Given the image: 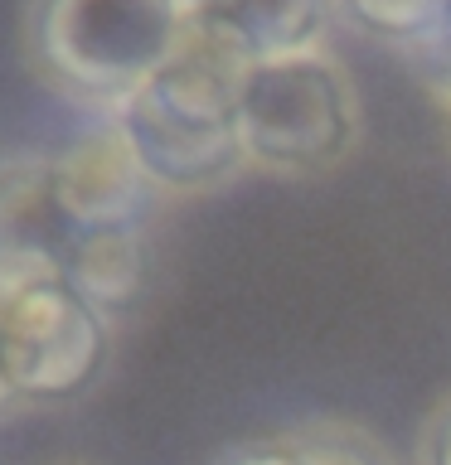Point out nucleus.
I'll return each mask as SVG.
<instances>
[{"instance_id": "f257e3e1", "label": "nucleus", "mask_w": 451, "mask_h": 465, "mask_svg": "<svg viewBox=\"0 0 451 465\" xmlns=\"http://www.w3.org/2000/svg\"><path fill=\"white\" fill-rule=\"evenodd\" d=\"M238 97L243 64L189 39L107 122L122 131L126 151L160 189V199H189L247 170Z\"/></svg>"}, {"instance_id": "f03ea898", "label": "nucleus", "mask_w": 451, "mask_h": 465, "mask_svg": "<svg viewBox=\"0 0 451 465\" xmlns=\"http://www.w3.org/2000/svg\"><path fill=\"white\" fill-rule=\"evenodd\" d=\"M189 39L185 0H25V58L35 78L107 116Z\"/></svg>"}, {"instance_id": "7ed1b4c3", "label": "nucleus", "mask_w": 451, "mask_h": 465, "mask_svg": "<svg viewBox=\"0 0 451 465\" xmlns=\"http://www.w3.org/2000/svg\"><path fill=\"white\" fill-rule=\"evenodd\" d=\"M359 93L349 68L330 49L286 54L243 68L238 131L253 170L326 174L345 165L359 145Z\"/></svg>"}, {"instance_id": "20e7f679", "label": "nucleus", "mask_w": 451, "mask_h": 465, "mask_svg": "<svg viewBox=\"0 0 451 465\" xmlns=\"http://www.w3.org/2000/svg\"><path fill=\"white\" fill-rule=\"evenodd\" d=\"M116 320L102 315L68 276H25L0 286L10 383L25 407H64L102 383Z\"/></svg>"}, {"instance_id": "39448f33", "label": "nucleus", "mask_w": 451, "mask_h": 465, "mask_svg": "<svg viewBox=\"0 0 451 465\" xmlns=\"http://www.w3.org/2000/svg\"><path fill=\"white\" fill-rule=\"evenodd\" d=\"M54 189L78 232L151 228V213L160 203V189L145 180V170L112 122L54 151Z\"/></svg>"}, {"instance_id": "423d86ee", "label": "nucleus", "mask_w": 451, "mask_h": 465, "mask_svg": "<svg viewBox=\"0 0 451 465\" xmlns=\"http://www.w3.org/2000/svg\"><path fill=\"white\" fill-rule=\"evenodd\" d=\"M83 232L54 189V155H5L0 165V286L64 276Z\"/></svg>"}, {"instance_id": "0eeeda50", "label": "nucleus", "mask_w": 451, "mask_h": 465, "mask_svg": "<svg viewBox=\"0 0 451 465\" xmlns=\"http://www.w3.org/2000/svg\"><path fill=\"white\" fill-rule=\"evenodd\" d=\"M189 35L253 68L286 54L326 49L335 0H185Z\"/></svg>"}, {"instance_id": "6e6552de", "label": "nucleus", "mask_w": 451, "mask_h": 465, "mask_svg": "<svg viewBox=\"0 0 451 465\" xmlns=\"http://www.w3.org/2000/svg\"><path fill=\"white\" fill-rule=\"evenodd\" d=\"M214 465H398V456L369 427L340 417L296 421L286 431L228 446Z\"/></svg>"}, {"instance_id": "1a4fd4ad", "label": "nucleus", "mask_w": 451, "mask_h": 465, "mask_svg": "<svg viewBox=\"0 0 451 465\" xmlns=\"http://www.w3.org/2000/svg\"><path fill=\"white\" fill-rule=\"evenodd\" d=\"M64 276L97 305L102 315L122 320L136 311L145 282H151V242L145 228H112V232H83L73 247Z\"/></svg>"}, {"instance_id": "9d476101", "label": "nucleus", "mask_w": 451, "mask_h": 465, "mask_svg": "<svg viewBox=\"0 0 451 465\" xmlns=\"http://www.w3.org/2000/svg\"><path fill=\"white\" fill-rule=\"evenodd\" d=\"M335 15L403 49H442L451 39V0H335Z\"/></svg>"}, {"instance_id": "9b49d317", "label": "nucleus", "mask_w": 451, "mask_h": 465, "mask_svg": "<svg viewBox=\"0 0 451 465\" xmlns=\"http://www.w3.org/2000/svg\"><path fill=\"white\" fill-rule=\"evenodd\" d=\"M413 465H451V392L422 417L417 446H413Z\"/></svg>"}, {"instance_id": "f8f14e48", "label": "nucleus", "mask_w": 451, "mask_h": 465, "mask_svg": "<svg viewBox=\"0 0 451 465\" xmlns=\"http://www.w3.org/2000/svg\"><path fill=\"white\" fill-rule=\"evenodd\" d=\"M436 54L442 58L427 68V87H432V102H436V112H442L446 131H451V44H442Z\"/></svg>"}, {"instance_id": "ddd939ff", "label": "nucleus", "mask_w": 451, "mask_h": 465, "mask_svg": "<svg viewBox=\"0 0 451 465\" xmlns=\"http://www.w3.org/2000/svg\"><path fill=\"white\" fill-rule=\"evenodd\" d=\"M20 392H15V383H10V363H5V330H0V421H5L10 412H20Z\"/></svg>"}, {"instance_id": "4468645a", "label": "nucleus", "mask_w": 451, "mask_h": 465, "mask_svg": "<svg viewBox=\"0 0 451 465\" xmlns=\"http://www.w3.org/2000/svg\"><path fill=\"white\" fill-rule=\"evenodd\" d=\"M0 165H5V155H0Z\"/></svg>"}]
</instances>
